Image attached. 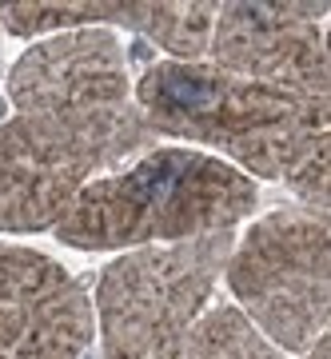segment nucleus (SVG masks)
<instances>
[{
  "label": "nucleus",
  "mask_w": 331,
  "mask_h": 359,
  "mask_svg": "<svg viewBox=\"0 0 331 359\" xmlns=\"http://www.w3.org/2000/svg\"><path fill=\"white\" fill-rule=\"evenodd\" d=\"M8 100L20 116L128 108V56L112 28H76L48 36L13 65Z\"/></svg>",
  "instance_id": "nucleus-8"
},
{
  "label": "nucleus",
  "mask_w": 331,
  "mask_h": 359,
  "mask_svg": "<svg viewBox=\"0 0 331 359\" xmlns=\"http://www.w3.org/2000/svg\"><path fill=\"white\" fill-rule=\"evenodd\" d=\"M136 4H92V0H64V4H0V25L13 36H40V32H76V28L124 25L132 28Z\"/></svg>",
  "instance_id": "nucleus-10"
},
{
  "label": "nucleus",
  "mask_w": 331,
  "mask_h": 359,
  "mask_svg": "<svg viewBox=\"0 0 331 359\" xmlns=\"http://www.w3.org/2000/svg\"><path fill=\"white\" fill-rule=\"evenodd\" d=\"M248 172L191 148H152L112 176H100L60 219L56 240L80 252L160 248L224 236L252 216Z\"/></svg>",
  "instance_id": "nucleus-1"
},
{
  "label": "nucleus",
  "mask_w": 331,
  "mask_h": 359,
  "mask_svg": "<svg viewBox=\"0 0 331 359\" xmlns=\"http://www.w3.org/2000/svg\"><path fill=\"white\" fill-rule=\"evenodd\" d=\"M304 359H331V327H327V335H323V339H319V344L311 347Z\"/></svg>",
  "instance_id": "nucleus-13"
},
{
  "label": "nucleus",
  "mask_w": 331,
  "mask_h": 359,
  "mask_svg": "<svg viewBox=\"0 0 331 359\" xmlns=\"http://www.w3.org/2000/svg\"><path fill=\"white\" fill-rule=\"evenodd\" d=\"M184 359H283V355L280 347L248 320L243 308L219 304V308L204 311L200 323L191 327Z\"/></svg>",
  "instance_id": "nucleus-11"
},
{
  "label": "nucleus",
  "mask_w": 331,
  "mask_h": 359,
  "mask_svg": "<svg viewBox=\"0 0 331 359\" xmlns=\"http://www.w3.org/2000/svg\"><path fill=\"white\" fill-rule=\"evenodd\" d=\"M283 184L304 200V208L331 212V128H323L307 144V152L295 160V168L283 176Z\"/></svg>",
  "instance_id": "nucleus-12"
},
{
  "label": "nucleus",
  "mask_w": 331,
  "mask_h": 359,
  "mask_svg": "<svg viewBox=\"0 0 331 359\" xmlns=\"http://www.w3.org/2000/svg\"><path fill=\"white\" fill-rule=\"evenodd\" d=\"M219 4H136L132 13V32L156 40L160 48L172 52V60L200 65L212 52Z\"/></svg>",
  "instance_id": "nucleus-9"
},
{
  "label": "nucleus",
  "mask_w": 331,
  "mask_h": 359,
  "mask_svg": "<svg viewBox=\"0 0 331 359\" xmlns=\"http://www.w3.org/2000/svg\"><path fill=\"white\" fill-rule=\"evenodd\" d=\"M331 4H219L212 65L276 88L331 96L323 16Z\"/></svg>",
  "instance_id": "nucleus-7"
},
{
  "label": "nucleus",
  "mask_w": 331,
  "mask_h": 359,
  "mask_svg": "<svg viewBox=\"0 0 331 359\" xmlns=\"http://www.w3.org/2000/svg\"><path fill=\"white\" fill-rule=\"evenodd\" d=\"M224 276L280 351H311L331 327V212L280 208L255 219Z\"/></svg>",
  "instance_id": "nucleus-5"
},
{
  "label": "nucleus",
  "mask_w": 331,
  "mask_h": 359,
  "mask_svg": "<svg viewBox=\"0 0 331 359\" xmlns=\"http://www.w3.org/2000/svg\"><path fill=\"white\" fill-rule=\"evenodd\" d=\"M140 104L96 112H40L0 124V231L60 228L100 172L152 152Z\"/></svg>",
  "instance_id": "nucleus-3"
},
{
  "label": "nucleus",
  "mask_w": 331,
  "mask_h": 359,
  "mask_svg": "<svg viewBox=\"0 0 331 359\" xmlns=\"http://www.w3.org/2000/svg\"><path fill=\"white\" fill-rule=\"evenodd\" d=\"M231 248V231H224L112 259L96 280V359H184Z\"/></svg>",
  "instance_id": "nucleus-4"
},
{
  "label": "nucleus",
  "mask_w": 331,
  "mask_h": 359,
  "mask_svg": "<svg viewBox=\"0 0 331 359\" xmlns=\"http://www.w3.org/2000/svg\"><path fill=\"white\" fill-rule=\"evenodd\" d=\"M92 299L60 259L0 244V359H88Z\"/></svg>",
  "instance_id": "nucleus-6"
},
{
  "label": "nucleus",
  "mask_w": 331,
  "mask_h": 359,
  "mask_svg": "<svg viewBox=\"0 0 331 359\" xmlns=\"http://www.w3.org/2000/svg\"><path fill=\"white\" fill-rule=\"evenodd\" d=\"M323 56H327V88H331V25L323 32Z\"/></svg>",
  "instance_id": "nucleus-14"
},
{
  "label": "nucleus",
  "mask_w": 331,
  "mask_h": 359,
  "mask_svg": "<svg viewBox=\"0 0 331 359\" xmlns=\"http://www.w3.org/2000/svg\"><path fill=\"white\" fill-rule=\"evenodd\" d=\"M136 104L156 136L208 144L248 176L283 180L323 128L331 96L276 88L216 65L160 60L140 76Z\"/></svg>",
  "instance_id": "nucleus-2"
}]
</instances>
